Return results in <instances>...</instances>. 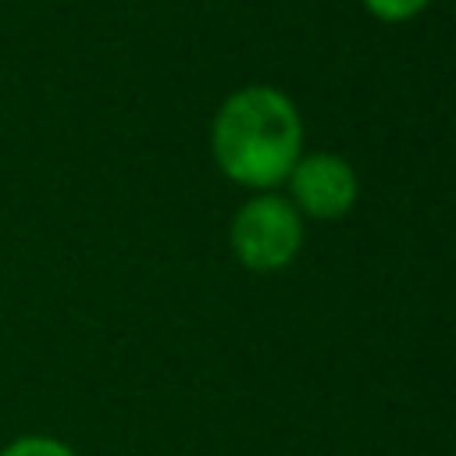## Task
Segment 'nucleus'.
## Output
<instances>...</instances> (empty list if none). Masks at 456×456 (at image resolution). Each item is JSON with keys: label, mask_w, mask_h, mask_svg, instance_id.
I'll list each match as a JSON object with an SVG mask.
<instances>
[{"label": "nucleus", "mask_w": 456, "mask_h": 456, "mask_svg": "<svg viewBox=\"0 0 456 456\" xmlns=\"http://www.w3.org/2000/svg\"><path fill=\"white\" fill-rule=\"evenodd\" d=\"M431 0H363V7L378 18V21H410L417 18Z\"/></svg>", "instance_id": "nucleus-4"}, {"label": "nucleus", "mask_w": 456, "mask_h": 456, "mask_svg": "<svg viewBox=\"0 0 456 456\" xmlns=\"http://www.w3.org/2000/svg\"><path fill=\"white\" fill-rule=\"evenodd\" d=\"M232 249L249 271H281L303 246V217L299 210L274 192H260L239 207L228 228Z\"/></svg>", "instance_id": "nucleus-2"}, {"label": "nucleus", "mask_w": 456, "mask_h": 456, "mask_svg": "<svg viewBox=\"0 0 456 456\" xmlns=\"http://www.w3.org/2000/svg\"><path fill=\"white\" fill-rule=\"evenodd\" d=\"M289 203L299 217L338 221L356 203V175L335 153H306L289 171Z\"/></svg>", "instance_id": "nucleus-3"}, {"label": "nucleus", "mask_w": 456, "mask_h": 456, "mask_svg": "<svg viewBox=\"0 0 456 456\" xmlns=\"http://www.w3.org/2000/svg\"><path fill=\"white\" fill-rule=\"evenodd\" d=\"M303 121L292 100L271 86H246L232 93L210 125V150L217 167L246 185L271 189L289 178L303 157Z\"/></svg>", "instance_id": "nucleus-1"}, {"label": "nucleus", "mask_w": 456, "mask_h": 456, "mask_svg": "<svg viewBox=\"0 0 456 456\" xmlns=\"http://www.w3.org/2000/svg\"><path fill=\"white\" fill-rule=\"evenodd\" d=\"M0 456H75L64 442H57V438H43V435H32V438H18V442H11Z\"/></svg>", "instance_id": "nucleus-5"}]
</instances>
